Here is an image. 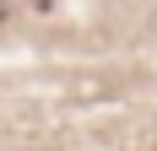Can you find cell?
<instances>
[{
  "label": "cell",
  "mask_w": 157,
  "mask_h": 151,
  "mask_svg": "<svg viewBox=\"0 0 157 151\" xmlns=\"http://www.w3.org/2000/svg\"><path fill=\"white\" fill-rule=\"evenodd\" d=\"M6 16H11V0H0V22H6Z\"/></svg>",
  "instance_id": "6da1fadb"
}]
</instances>
